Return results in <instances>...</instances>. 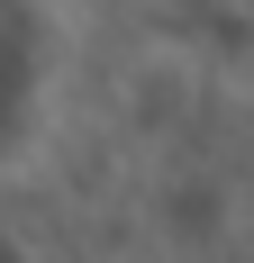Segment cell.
Returning <instances> with one entry per match:
<instances>
[{"instance_id":"cell-1","label":"cell","mask_w":254,"mask_h":263,"mask_svg":"<svg viewBox=\"0 0 254 263\" xmlns=\"http://www.w3.org/2000/svg\"><path fill=\"white\" fill-rule=\"evenodd\" d=\"M182 9H227V0H182Z\"/></svg>"}]
</instances>
